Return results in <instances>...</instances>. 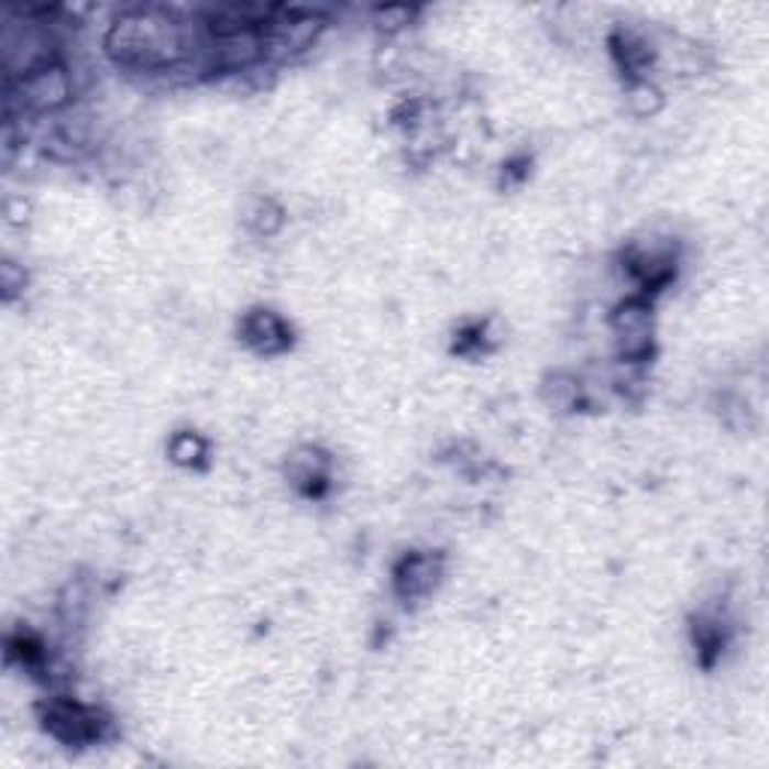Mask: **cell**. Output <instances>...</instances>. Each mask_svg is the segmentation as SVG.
<instances>
[{
    "label": "cell",
    "instance_id": "obj_1",
    "mask_svg": "<svg viewBox=\"0 0 769 769\" xmlns=\"http://www.w3.org/2000/svg\"><path fill=\"white\" fill-rule=\"evenodd\" d=\"M109 55L130 69H160L180 67L196 52L193 24L178 19L163 7H135L114 19L112 31L106 36Z\"/></svg>",
    "mask_w": 769,
    "mask_h": 769
},
{
    "label": "cell",
    "instance_id": "obj_2",
    "mask_svg": "<svg viewBox=\"0 0 769 769\" xmlns=\"http://www.w3.org/2000/svg\"><path fill=\"white\" fill-rule=\"evenodd\" d=\"M43 722L45 730L64 746H90L102 736L100 713L85 703L73 701V697H64V694L45 703Z\"/></svg>",
    "mask_w": 769,
    "mask_h": 769
},
{
    "label": "cell",
    "instance_id": "obj_3",
    "mask_svg": "<svg viewBox=\"0 0 769 769\" xmlns=\"http://www.w3.org/2000/svg\"><path fill=\"white\" fill-rule=\"evenodd\" d=\"M19 97L31 112H57L73 100V76L61 61H55L31 76L19 78Z\"/></svg>",
    "mask_w": 769,
    "mask_h": 769
},
{
    "label": "cell",
    "instance_id": "obj_4",
    "mask_svg": "<svg viewBox=\"0 0 769 769\" xmlns=\"http://www.w3.org/2000/svg\"><path fill=\"white\" fill-rule=\"evenodd\" d=\"M442 578V565L439 559L427 557V553H409V557L400 559V565L394 569V590L406 602H415V598H424L430 595L433 586Z\"/></svg>",
    "mask_w": 769,
    "mask_h": 769
},
{
    "label": "cell",
    "instance_id": "obj_5",
    "mask_svg": "<svg viewBox=\"0 0 769 769\" xmlns=\"http://www.w3.org/2000/svg\"><path fill=\"white\" fill-rule=\"evenodd\" d=\"M614 331L623 343V355L640 358L649 352V340H652V328H649V307L640 298L625 301L619 310L614 312Z\"/></svg>",
    "mask_w": 769,
    "mask_h": 769
},
{
    "label": "cell",
    "instance_id": "obj_6",
    "mask_svg": "<svg viewBox=\"0 0 769 769\" xmlns=\"http://www.w3.org/2000/svg\"><path fill=\"white\" fill-rule=\"evenodd\" d=\"M241 334L250 349H256L259 355H277L283 349H289L292 331L289 325L271 310H253L241 325Z\"/></svg>",
    "mask_w": 769,
    "mask_h": 769
},
{
    "label": "cell",
    "instance_id": "obj_7",
    "mask_svg": "<svg viewBox=\"0 0 769 769\" xmlns=\"http://www.w3.org/2000/svg\"><path fill=\"white\" fill-rule=\"evenodd\" d=\"M611 48H614L616 64L623 73H628V78H644L652 61H656V48L649 43L647 36L635 34V31H616L614 40H611Z\"/></svg>",
    "mask_w": 769,
    "mask_h": 769
},
{
    "label": "cell",
    "instance_id": "obj_8",
    "mask_svg": "<svg viewBox=\"0 0 769 769\" xmlns=\"http://www.w3.org/2000/svg\"><path fill=\"white\" fill-rule=\"evenodd\" d=\"M289 479L295 487H301L307 496H319L328 487V460L316 448H301L289 460Z\"/></svg>",
    "mask_w": 769,
    "mask_h": 769
},
{
    "label": "cell",
    "instance_id": "obj_9",
    "mask_svg": "<svg viewBox=\"0 0 769 769\" xmlns=\"http://www.w3.org/2000/svg\"><path fill=\"white\" fill-rule=\"evenodd\" d=\"M168 454L180 466H199L208 458V442L199 433H178L168 446Z\"/></svg>",
    "mask_w": 769,
    "mask_h": 769
},
{
    "label": "cell",
    "instance_id": "obj_10",
    "mask_svg": "<svg viewBox=\"0 0 769 769\" xmlns=\"http://www.w3.org/2000/svg\"><path fill=\"white\" fill-rule=\"evenodd\" d=\"M628 106L640 118L656 114L661 109V90L649 78H635V81H628Z\"/></svg>",
    "mask_w": 769,
    "mask_h": 769
},
{
    "label": "cell",
    "instance_id": "obj_11",
    "mask_svg": "<svg viewBox=\"0 0 769 769\" xmlns=\"http://www.w3.org/2000/svg\"><path fill=\"white\" fill-rule=\"evenodd\" d=\"M694 644H697V652H701L703 664H713V658L722 652L725 647V635L718 623H710V619H701L694 625Z\"/></svg>",
    "mask_w": 769,
    "mask_h": 769
},
{
    "label": "cell",
    "instance_id": "obj_12",
    "mask_svg": "<svg viewBox=\"0 0 769 769\" xmlns=\"http://www.w3.org/2000/svg\"><path fill=\"white\" fill-rule=\"evenodd\" d=\"M250 226L256 229L259 234H274L283 226V211L271 199L256 201V208L250 211Z\"/></svg>",
    "mask_w": 769,
    "mask_h": 769
},
{
    "label": "cell",
    "instance_id": "obj_13",
    "mask_svg": "<svg viewBox=\"0 0 769 769\" xmlns=\"http://www.w3.org/2000/svg\"><path fill=\"white\" fill-rule=\"evenodd\" d=\"M380 15V24L385 28V31H400L403 24L413 22V10H406V7H385V10L376 12Z\"/></svg>",
    "mask_w": 769,
    "mask_h": 769
},
{
    "label": "cell",
    "instance_id": "obj_14",
    "mask_svg": "<svg viewBox=\"0 0 769 769\" xmlns=\"http://www.w3.org/2000/svg\"><path fill=\"white\" fill-rule=\"evenodd\" d=\"M0 286H3V295L12 298L15 292L24 289V271L15 268L12 262H3V268H0Z\"/></svg>",
    "mask_w": 769,
    "mask_h": 769
}]
</instances>
